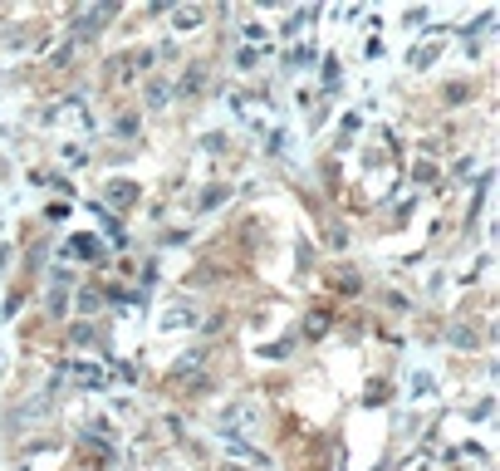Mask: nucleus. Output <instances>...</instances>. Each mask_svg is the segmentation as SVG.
I'll use <instances>...</instances> for the list:
<instances>
[{
  "mask_svg": "<svg viewBox=\"0 0 500 471\" xmlns=\"http://www.w3.org/2000/svg\"><path fill=\"white\" fill-rule=\"evenodd\" d=\"M221 423H241V427H255V407H226Z\"/></svg>",
  "mask_w": 500,
  "mask_h": 471,
  "instance_id": "f257e3e1",
  "label": "nucleus"
},
{
  "mask_svg": "<svg viewBox=\"0 0 500 471\" xmlns=\"http://www.w3.org/2000/svg\"><path fill=\"white\" fill-rule=\"evenodd\" d=\"M79 383H103V373H93V369H69Z\"/></svg>",
  "mask_w": 500,
  "mask_h": 471,
  "instance_id": "f03ea898",
  "label": "nucleus"
}]
</instances>
